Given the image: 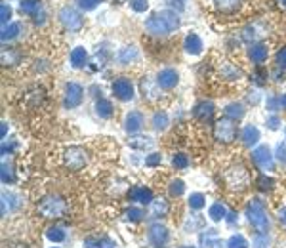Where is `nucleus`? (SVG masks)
<instances>
[{
    "instance_id": "48",
    "label": "nucleus",
    "mask_w": 286,
    "mask_h": 248,
    "mask_svg": "<svg viewBox=\"0 0 286 248\" xmlns=\"http://www.w3.org/2000/svg\"><path fill=\"white\" fill-rule=\"evenodd\" d=\"M160 162H162V155H160V153H151V155L145 159V164H147V166H157Z\"/></svg>"
},
{
    "instance_id": "10",
    "label": "nucleus",
    "mask_w": 286,
    "mask_h": 248,
    "mask_svg": "<svg viewBox=\"0 0 286 248\" xmlns=\"http://www.w3.org/2000/svg\"><path fill=\"white\" fill-rule=\"evenodd\" d=\"M113 94L120 102H130L134 98V86L126 76H120L113 82Z\"/></svg>"
},
{
    "instance_id": "58",
    "label": "nucleus",
    "mask_w": 286,
    "mask_h": 248,
    "mask_svg": "<svg viewBox=\"0 0 286 248\" xmlns=\"http://www.w3.org/2000/svg\"><path fill=\"white\" fill-rule=\"evenodd\" d=\"M281 107H283V109H286V94L283 96V98H281Z\"/></svg>"
},
{
    "instance_id": "63",
    "label": "nucleus",
    "mask_w": 286,
    "mask_h": 248,
    "mask_svg": "<svg viewBox=\"0 0 286 248\" xmlns=\"http://www.w3.org/2000/svg\"><path fill=\"white\" fill-rule=\"evenodd\" d=\"M52 248H59V247H52Z\"/></svg>"
},
{
    "instance_id": "59",
    "label": "nucleus",
    "mask_w": 286,
    "mask_h": 248,
    "mask_svg": "<svg viewBox=\"0 0 286 248\" xmlns=\"http://www.w3.org/2000/svg\"><path fill=\"white\" fill-rule=\"evenodd\" d=\"M12 248H27L25 245H12Z\"/></svg>"
},
{
    "instance_id": "24",
    "label": "nucleus",
    "mask_w": 286,
    "mask_h": 248,
    "mask_svg": "<svg viewBox=\"0 0 286 248\" xmlns=\"http://www.w3.org/2000/svg\"><path fill=\"white\" fill-rule=\"evenodd\" d=\"M86 61H88V52H86L82 46H78V48H74L71 52V65L74 69H80V67H84Z\"/></svg>"
},
{
    "instance_id": "13",
    "label": "nucleus",
    "mask_w": 286,
    "mask_h": 248,
    "mask_svg": "<svg viewBox=\"0 0 286 248\" xmlns=\"http://www.w3.org/2000/svg\"><path fill=\"white\" fill-rule=\"evenodd\" d=\"M179 82V74L176 69H162L157 76V84L160 88H164V90H172V88H176V84Z\"/></svg>"
},
{
    "instance_id": "9",
    "label": "nucleus",
    "mask_w": 286,
    "mask_h": 248,
    "mask_svg": "<svg viewBox=\"0 0 286 248\" xmlns=\"http://www.w3.org/2000/svg\"><path fill=\"white\" fill-rule=\"evenodd\" d=\"M252 161L256 164L259 170H273L275 166V161H273V155H271V149L267 145H261V147H256L252 151Z\"/></svg>"
},
{
    "instance_id": "15",
    "label": "nucleus",
    "mask_w": 286,
    "mask_h": 248,
    "mask_svg": "<svg viewBox=\"0 0 286 248\" xmlns=\"http://www.w3.org/2000/svg\"><path fill=\"white\" fill-rule=\"evenodd\" d=\"M143 124V115L140 111H130L126 118H124V130L128 132V134H134V132H138L142 128Z\"/></svg>"
},
{
    "instance_id": "4",
    "label": "nucleus",
    "mask_w": 286,
    "mask_h": 248,
    "mask_svg": "<svg viewBox=\"0 0 286 248\" xmlns=\"http://www.w3.org/2000/svg\"><path fill=\"white\" fill-rule=\"evenodd\" d=\"M225 181H227L229 189L244 191L248 185H250L248 170L244 168L243 164H235V166H231L227 172H225Z\"/></svg>"
},
{
    "instance_id": "36",
    "label": "nucleus",
    "mask_w": 286,
    "mask_h": 248,
    "mask_svg": "<svg viewBox=\"0 0 286 248\" xmlns=\"http://www.w3.org/2000/svg\"><path fill=\"white\" fill-rule=\"evenodd\" d=\"M172 164H174L176 170H183V168L189 166V157H187L185 153H176L172 157Z\"/></svg>"
},
{
    "instance_id": "40",
    "label": "nucleus",
    "mask_w": 286,
    "mask_h": 248,
    "mask_svg": "<svg viewBox=\"0 0 286 248\" xmlns=\"http://www.w3.org/2000/svg\"><path fill=\"white\" fill-rule=\"evenodd\" d=\"M202 225H204V219L200 218V216H191V218L187 219L185 223V229L191 233V231H197V229H202Z\"/></svg>"
},
{
    "instance_id": "28",
    "label": "nucleus",
    "mask_w": 286,
    "mask_h": 248,
    "mask_svg": "<svg viewBox=\"0 0 286 248\" xmlns=\"http://www.w3.org/2000/svg\"><path fill=\"white\" fill-rule=\"evenodd\" d=\"M214 2H215V8L219 12H223V14H231V12L239 10L241 4H243V0H214Z\"/></svg>"
},
{
    "instance_id": "50",
    "label": "nucleus",
    "mask_w": 286,
    "mask_h": 248,
    "mask_svg": "<svg viewBox=\"0 0 286 248\" xmlns=\"http://www.w3.org/2000/svg\"><path fill=\"white\" fill-rule=\"evenodd\" d=\"M101 241L103 239H100V237H88V239H84V248H100Z\"/></svg>"
},
{
    "instance_id": "41",
    "label": "nucleus",
    "mask_w": 286,
    "mask_h": 248,
    "mask_svg": "<svg viewBox=\"0 0 286 248\" xmlns=\"http://www.w3.org/2000/svg\"><path fill=\"white\" fill-rule=\"evenodd\" d=\"M257 187H259V191H271L273 185H275V179L273 177H267L265 174H261L259 177H257Z\"/></svg>"
},
{
    "instance_id": "44",
    "label": "nucleus",
    "mask_w": 286,
    "mask_h": 248,
    "mask_svg": "<svg viewBox=\"0 0 286 248\" xmlns=\"http://www.w3.org/2000/svg\"><path fill=\"white\" fill-rule=\"evenodd\" d=\"M101 2H103V0H76L78 8L84 10V12H92V10H96Z\"/></svg>"
},
{
    "instance_id": "53",
    "label": "nucleus",
    "mask_w": 286,
    "mask_h": 248,
    "mask_svg": "<svg viewBox=\"0 0 286 248\" xmlns=\"http://www.w3.org/2000/svg\"><path fill=\"white\" fill-rule=\"evenodd\" d=\"M279 105H281V100H277V98H269V100H267V109H269V111H277Z\"/></svg>"
},
{
    "instance_id": "56",
    "label": "nucleus",
    "mask_w": 286,
    "mask_h": 248,
    "mask_svg": "<svg viewBox=\"0 0 286 248\" xmlns=\"http://www.w3.org/2000/svg\"><path fill=\"white\" fill-rule=\"evenodd\" d=\"M6 132H8V122H2V138H6Z\"/></svg>"
},
{
    "instance_id": "42",
    "label": "nucleus",
    "mask_w": 286,
    "mask_h": 248,
    "mask_svg": "<svg viewBox=\"0 0 286 248\" xmlns=\"http://www.w3.org/2000/svg\"><path fill=\"white\" fill-rule=\"evenodd\" d=\"M227 248H248V243L243 235H233L227 241Z\"/></svg>"
},
{
    "instance_id": "16",
    "label": "nucleus",
    "mask_w": 286,
    "mask_h": 248,
    "mask_svg": "<svg viewBox=\"0 0 286 248\" xmlns=\"http://www.w3.org/2000/svg\"><path fill=\"white\" fill-rule=\"evenodd\" d=\"M241 138H243V143L246 147H254L259 142V130L254 124H246L241 132Z\"/></svg>"
},
{
    "instance_id": "32",
    "label": "nucleus",
    "mask_w": 286,
    "mask_h": 248,
    "mask_svg": "<svg viewBox=\"0 0 286 248\" xmlns=\"http://www.w3.org/2000/svg\"><path fill=\"white\" fill-rule=\"evenodd\" d=\"M46 237L52 241V243H61V241H65V231L61 229V227H48V231H46Z\"/></svg>"
},
{
    "instance_id": "6",
    "label": "nucleus",
    "mask_w": 286,
    "mask_h": 248,
    "mask_svg": "<svg viewBox=\"0 0 286 248\" xmlns=\"http://www.w3.org/2000/svg\"><path fill=\"white\" fill-rule=\"evenodd\" d=\"M63 162L69 170H80L88 164V153H86L82 147L72 145L69 149H65L63 153Z\"/></svg>"
},
{
    "instance_id": "33",
    "label": "nucleus",
    "mask_w": 286,
    "mask_h": 248,
    "mask_svg": "<svg viewBox=\"0 0 286 248\" xmlns=\"http://www.w3.org/2000/svg\"><path fill=\"white\" fill-rule=\"evenodd\" d=\"M168 193H170V197H181L185 193V183L181 179H174L168 185Z\"/></svg>"
},
{
    "instance_id": "23",
    "label": "nucleus",
    "mask_w": 286,
    "mask_h": 248,
    "mask_svg": "<svg viewBox=\"0 0 286 248\" xmlns=\"http://www.w3.org/2000/svg\"><path fill=\"white\" fill-rule=\"evenodd\" d=\"M23 31V25L21 23H10L8 27H4L2 29V35H0V38H2V42H8V40H14V38H17L19 36V33Z\"/></svg>"
},
{
    "instance_id": "2",
    "label": "nucleus",
    "mask_w": 286,
    "mask_h": 248,
    "mask_svg": "<svg viewBox=\"0 0 286 248\" xmlns=\"http://www.w3.org/2000/svg\"><path fill=\"white\" fill-rule=\"evenodd\" d=\"M246 218L250 221V225L256 229L257 233L267 235L269 231V218H267V210L261 199L254 197L248 205H246Z\"/></svg>"
},
{
    "instance_id": "20",
    "label": "nucleus",
    "mask_w": 286,
    "mask_h": 248,
    "mask_svg": "<svg viewBox=\"0 0 286 248\" xmlns=\"http://www.w3.org/2000/svg\"><path fill=\"white\" fill-rule=\"evenodd\" d=\"M200 245L204 248H219L221 247V239L217 237L215 229H206V233L200 235Z\"/></svg>"
},
{
    "instance_id": "11",
    "label": "nucleus",
    "mask_w": 286,
    "mask_h": 248,
    "mask_svg": "<svg viewBox=\"0 0 286 248\" xmlns=\"http://www.w3.org/2000/svg\"><path fill=\"white\" fill-rule=\"evenodd\" d=\"M170 239V233L168 229L162 225V223H153L151 229H149V241L155 248H162Z\"/></svg>"
},
{
    "instance_id": "45",
    "label": "nucleus",
    "mask_w": 286,
    "mask_h": 248,
    "mask_svg": "<svg viewBox=\"0 0 286 248\" xmlns=\"http://www.w3.org/2000/svg\"><path fill=\"white\" fill-rule=\"evenodd\" d=\"M130 6H132V10H134V12L143 14V12H147V10H149V0H130Z\"/></svg>"
},
{
    "instance_id": "22",
    "label": "nucleus",
    "mask_w": 286,
    "mask_h": 248,
    "mask_svg": "<svg viewBox=\"0 0 286 248\" xmlns=\"http://www.w3.org/2000/svg\"><path fill=\"white\" fill-rule=\"evenodd\" d=\"M114 113L113 109V103L109 102V100H105V98H100L98 102H96V115L100 118H111Z\"/></svg>"
},
{
    "instance_id": "31",
    "label": "nucleus",
    "mask_w": 286,
    "mask_h": 248,
    "mask_svg": "<svg viewBox=\"0 0 286 248\" xmlns=\"http://www.w3.org/2000/svg\"><path fill=\"white\" fill-rule=\"evenodd\" d=\"M138 59V50L134 48V46H126V48H122L120 52H118V61L120 63H132V61H136Z\"/></svg>"
},
{
    "instance_id": "37",
    "label": "nucleus",
    "mask_w": 286,
    "mask_h": 248,
    "mask_svg": "<svg viewBox=\"0 0 286 248\" xmlns=\"http://www.w3.org/2000/svg\"><path fill=\"white\" fill-rule=\"evenodd\" d=\"M204 205H206V197H204L202 193H193V195L189 197V208H193V210H200Z\"/></svg>"
},
{
    "instance_id": "21",
    "label": "nucleus",
    "mask_w": 286,
    "mask_h": 248,
    "mask_svg": "<svg viewBox=\"0 0 286 248\" xmlns=\"http://www.w3.org/2000/svg\"><path fill=\"white\" fill-rule=\"evenodd\" d=\"M248 56H250V59L254 61V63H263L265 59H267V46L261 42L257 44H252V48H250V52H248Z\"/></svg>"
},
{
    "instance_id": "51",
    "label": "nucleus",
    "mask_w": 286,
    "mask_h": 248,
    "mask_svg": "<svg viewBox=\"0 0 286 248\" xmlns=\"http://www.w3.org/2000/svg\"><path fill=\"white\" fill-rule=\"evenodd\" d=\"M166 4L172 6V8H176L178 12H181L185 8V0H166Z\"/></svg>"
},
{
    "instance_id": "43",
    "label": "nucleus",
    "mask_w": 286,
    "mask_h": 248,
    "mask_svg": "<svg viewBox=\"0 0 286 248\" xmlns=\"http://www.w3.org/2000/svg\"><path fill=\"white\" fill-rule=\"evenodd\" d=\"M257 36H259V33H257L256 25H248L243 31V40H246V42H254V40H257Z\"/></svg>"
},
{
    "instance_id": "29",
    "label": "nucleus",
    "mask_w": 286,
    "mask_h": 248,
    "mask_svg": "<svg viewBox=\"0 0 286 248\" xmlns=\"http://www.w3.org/2000/svg\"><path fill=\"white\" fill-rule=\"evenodd\" d=\"M227 208L221 205V203H214V205L208 208V216L212 221H221V219L227 218Z\"/></svg>"
},
{
    "instance_id": "55",
    "label": "nucleus",
    "mask_w": 286,
    "mask_h": 248,
    "mask_svg": "<svg viewBox=\"0 0 286 248\" xmlns=\"http://www.w3.org/2000/svg\"><path fill=\"white\" fill-rule=\"evenodd\" d=\"M279 219H281V223L286 227V205L283 208H279Z\"/></svg>"
},
{
    "instance_id": "38",
    "label": "nucleus",
    "mask_w": 286,
    "mask_h": 248,
    "mask_svg": "<svg viewBox=\"0 0 286 248\" xmlns=\"http://www.w3.org/2000/svg\"><path fill=\"white\" fill-rule=\"evenodd\" d=\"M143 216H145V212H143L142 208H126L124 210V219H128V221H142Z\"/></svg>"
},
{
    "instance_id": "3",
    "label": "nucleus",
    "mask_w": 286,
    "mask_h": 248,
    "mask_svg": "<svg viewBox=\"0 0 286 248\" xmlns=\"http://www.w3.org/2000/svg\"><path fill=\"white\" fill-rule=\"evenodd\" d=\"M36 212L46 219H59L67 214V203L59 195H48L38 203Z\"/></svg>"
},
{
    "instance_id": "12",
    "label": "nucleus",
    "mask_w": 286,
    "mask_h": 248,
    "mask_svg": "<svg viewBox=\"0 0 286 248\" xmlns=\"http://www.w3.org/2000/svg\"><path fill=\"white\" fill-rule=\"evenodd\" d=\"M128 199L132 203H140V205H151L153 201H155V197H153V191L149 189V187H143V185H136V187H132L128 191Z\"/></svg>"
},
{
    "instance_id": "47",
    "label": "nucleus",
    "mask_w": 286,
    "mask_h": 248,
    "mask_svg": "<svg viewBox=\"0 0 286 248\" xmlns=\"http://www.w3.org/2000/svg\"><path fill=\"white\" fill-rule=\"evenodd\" d=\"M275 61H277V65H279L281 69H286V46L285 48H281V50L277 52V58H275Z\"/></svg>"
},
{
    "instance_id": "57",
    "label": "nucleus",
    "mask_w": 286,
    "mask_h": 248,
    "mask_svg": "<svg viewBox=\"0 0 286 248\" xmlns=\"http://www.w3.org/2000/svg\"><path fill=\"white\" fill-rule=\"evenodd\" d=\"M227 216H229V218H225V219H227L229 223H233V221H235V212H229Z\"/></svg>"
},
{
    "instance_id": "26",
    "label": "nucleus",
    "mask_w": 286,
    "mask_h": 248,
    "mask_svg": "<svg viewBox=\"0 0 286 248\" xmlns=\"http://www.w3.org/2000/svg\"><path fill=\"white\" fill-rule=\"evenodd\" d=\"M244 113H246V109H244L243 103H239V102L229 103L227 107H225V117L231 118V120H239V118H243Z\"/></svg>"
},
{
    "instance_id": "25",
    "label": "nucleus",
    "mask_w": 286,
    "mask_h": 248,
    "mask_svg": "<svg viewBox=\"0 0 286 248\" xmlns=\"http://www.w3.org/2000/svg\"><path fill=\"white\" fill-rule=\"evenodd\" d=\"M219 73H221L223 78H227V80H239V78H243V71L239 67L231 65V63H223L219 67Z\"/></svg>"
},
{
    "instance_id": "35",
    "label": "nucleus",
    "mask_w": 286,
    "mask_h": 248,
    "mask_svg": "<svg viewBox=\"0 0 286 248\" xmlns=\"http://www.w3.org/2000/svg\"><path fill=\"white\" fill-rule=\"evenodd\" d=\"M17 61H19V54L17 52H14L12 48H8V50L4 48L2 50V63L4 65H15Z\"/></svg>"
},
{
    "instance_id": "27",
    "label": "nucleus",
    "mask_w": 286,
    "mask_h": 248,
    "mask_svg": "<svg viewBox=\"0 0 286 248\" xmlns=\"http://www.w3.org/2000/svg\"><path fill=\"white\" fill-rule=\"evenodd\" d=\"M40 8H42V0H21V4H19L21 14L29 15H36Z\"/></svg>"
},
{
    "instance_id": "30",
    "label": "nucleus",
    "mask_w": 286,
    "mask_h": 248,
    "mask_svg": "<svg viewBox=\"0 0 286 248\" xmlns=\"http://www.w3.org/2000/svg\"><path fill=\"white\" fill-rule=\"evenodd\" d=\"M128 145L132 149H140V151H145L149 147H153V140L147 138V136H136V138H130Z\"/></svg>"
},
{
    "instance_id": "61",
    "label": "nucleus",
    "mask_w": 286,
    "mask_h": 248,
    "mask_svg": "<svg viewBox=\"0 0 286 248\" xmlns=\"http://www.w3.org/2000/svg\"><path fill=\"white\" fill-rule=\"evenodd\" d=\"M116 2H118V4H122V2H126V0H116Z\"/></svg>"
},
{
    "instance_id": "62",
    "label": "nucleus",
    "mask_w": 286,
    "mask_h": 248,
    "mask_svg": "<svg viewBox=\"0 0 286 248\" xmlns=\"http://www.w3.org/2000/svg\"><path fill=\"white\" fill-rule=\"evenodd\" d=\"M181 248H195V247H181Z\"/></svg>"
},
{
    "instance_id": "5",
    "label": "nucleus",
    "mask_w": 286,
    "mask_h": 248,
    "mask_svg": "<svg viewBox=\"0 0 286 248\" xmlns=\"http://www.w3.org/2000/svg\"><path fill=\"white\" fill-rule=\"evenodd\" d=\"M214 138L219 143H231L237 138V124L231 118H219L214 124Z\"/></svg>"
},
{
    "instance_id": "19",
    "label": "nucleus",
    "mask_w": 286,
    "mask_h": 248,
    "mask_svg": "<svg viewBox=\"0 0 286 248\" xmlns=\"http://www.w3.org/2000/svg\"><path fill=\"white\" fill-rule=\"evenodd\" d=\"M19 206V197L15 193H2V216L10 214L12 210H15Z\"/></svg>"
},
{
    "instance_id": "34",
    "label": "nucleus",
    "mask_w": 286,
    "mask_h": 248,
    "mask_svg": "<svg viewBox=\"0 0 286 248\" xmlns=\"http://www.w3.org/2000/svg\"><path fill=\"white\" fill-rule=\"evenodd\" d=\"M166 126H168V115L166 113H155L153 115V128L155 130H166Z\"/></svg>"
},
{
    "instance_id": "18",
    "label": "nucleus",
    "mask_w": 286,
    "mask_h": 248,
    "mask_svg": "<svg viewBox=\"0 0 286 248\" xmlns=\"http://www.w3.org/2000/svg\"><path fill=\"white\" fill-rule=\"evenodd\" d=\"M149 206H151V218H164V216H168L170 205H168L166 199H155Z\"/></svg>"
},
{
    "instance_id": "14",
    "label": "nucleus",
    "mask_w": 286,
    "mask_h": 248,
    "mask_svg": "<svg viewBox=\"0 0 286 248\" xmlns=\"http://www.w3.org/2000/svg\"><path fill=\"white\" fill-rule=\"evenodd\" d=\"M214 103L212 102H199L197 105H195V109H193V115H195V118H199V120H202V122H206V120H210V118L214 117Z\"/></svg>"
},
{
    "instance_id": "1",
    "label": "nucleus",
    "mask_w": 286,
    "mask_h": 248,
    "mask_svg": "<svg viewBox=\"0 0 286 248\" xmlns=\"http://www.w3.org/2000/svg\"><path fill=\"white\" fill-rule=\"evenodd\" d=\"M181 25V19L176 12L170 10H162L153 14L147 21H145V29L149 31L151 35L155 36H164V35H170L172 31H176Z\"/></svg>"
},
{
    "instance_id": "7",
    "label": "nucleus",
    "mask_w": 286,
    "mask_h": 248,
    "mask_svg": "<svg viewBox=\"0 0 286 248\" xmlns=\"http://www.w3.org/2000/svg\"><path fill=\"white\" fill-rule=\"evenodd\" d=\"M59 21L63 23V27L69 31H80L82 29V15L78 14L74 8H71V6H65V8H61L59 10Z\"/></svg>"
},
{
    "instance_id": "52",
    "label": "nucleus",
    "mask_w": 286,
    "mask_h": 248,
    "mask_svg": "<svg viewBox=\"0 0 286 248\" xmlns=\"http://www.w3.org/2000/svg\"><path fill=\"white\" fill-rule=\"evenodd\" d=\"M254 245H256V248H265L267 247V235L259 233V237L254 239Z\"/></svg>"
},
{
    "instance_id": "17",
    "label": "nucleus",
    "mask_w": 286,
    "mask_h": 248,
    "mask_svg": "<svg viewBox=\"0 0 286 248\" xmlns=\"http://www.w3.org/2000/svg\"><path fill=\"white\" fill-rule=\"evenodd\" d=\"M185 52L187 54H191V56H199L200 52H202V40H200L199 35H195V33H189L185 36Z\"/></svg>"
},
{
    "instance_id": "49",
    "label": "nucleus",
    "mask_w": 286,
    "mask_h": 248,
    "mask_svg": "<svg viewBox=\"0 0 286 248\" xmlns=\"http://www.w3.org/2000/svg\"><path fill=\"white\" fill-rule=\"evenodd\" d=\"M275 155H277V159L286 166V142H283V143L277 145V153H275Z\"/></svg>"
},
{
    "instance_id": "39",
    "label": "nucleus",
    "mask_w": 286,
    "mask_h": 248,
    "mask_svg": "<svg viewBox=\"0 0 286 248\" xmlns=\"http://www.w3.org/2000/svg\"><path fill=\"white\" fill-rule=\"evenodd\" d=\"M0 176H2V181H4V183H14L15 181L12 164H8V162H2V174Z\"/></svg>"
},
{
    "instance_id": "8",
    "label": "nucleus",
    "mask_w": 286,
    "mask_h": 248,
    "mask_svg": "<svg viewBox=\"0 0 286 248\" xmlns=\"http://www.w3.org/2000/svg\"><path fill=\"white\" fill-rule=\"evenodd\" d=\"M84 100V88L76 82H69L65 86V96H63V105L65 109H76Z\"/></svg>"
},
{
    "instance_id": "60",
    "label": "nucleus",
    "mask_w": 286,
    "mask_h": 248,
    "mask_svg": "<svg viewBox=\"0 0 286 248\" xmlns=\"http://www.w3.org/2000/svg\"><path fill=\"white\" fill-rule=\"evenodd\" d=\"M279 4H281L283 8H286V0H279Z\"/></svg>"
},
{
    "instance_id": "46",
    "label": "nucleus",
    "mask_w": 286,
    "mask_h": 248,
    "mask_svg": "<svg viewBox=\"0 0 286 248\" xmlns=\"http://www.w3.org/2000/svg\"><path fill=\"white\" fill-rule=\"evenodd\" d=\"M10 17H12V8L8 4H2L0 6V23L6 27V23L10 21Z\"/></svg>"
},
{
    "instance_id": "54",
    "label": "nucleus",
    "mask_w": 286,
    "mask_h": 248,
    "mask_svg": "<svg viewBox=\"0 0 286 248\" xmlns=\"http://www.w3.org/2000/svg\"><path fill=\"white\" fill-rule=\"evenodd\" d=\"M279 124H281V120H279L277 117H271L269 120H267V126H269L271 130H277V128H279Z\"/></svg>"
}]
</instances>
